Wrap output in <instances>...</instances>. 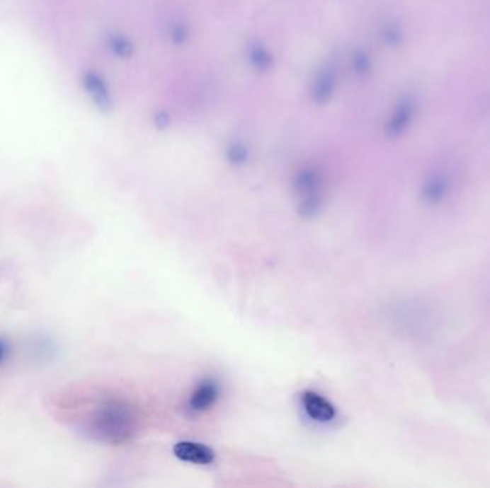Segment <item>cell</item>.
<instances>
[{"instance_id": "obj_1", "label": "cell", "mask_w": 490, "mask_h": 488, "mask_svg": "<svg viewBox=\"0 0 490 488\" xmlns=\"http://www.w3.org/2000/svg\"><path fill=\"white\" fill-rule=\"evenodd\" d=\"M47 408L59 422L105 444L130 441L139 426V417L132 404L82 387L56 391L49 397Z\"/></svg>"}, {"instance_id": "obj_2", "label": "cell", "mask_w": 490, "mask_h": 488, "mask_svg": "<svg viewBox=\"0 0 490 488\" xmlns=\"http://www.w3.org/2000/svg\"><path fill=\"white\" fill-rule=\"evenodd\" d=\"M301 407L313 421L327 424L336 419L337 409L331 401L313 390H305L300 397Z\"/></svg>"}, {"instance_id": "obj_3", "label": "cell", "mask_w": 490, "mask_h": 488, "mask_svg": "<svg viewBox=\"0 0 490 488\" xmlns=\"http://www.w3.org/2000/svg\"><path fill=\"white\" fill-rule=\"evenodd\" d=\"M221 387L215 378L201 380L190 394L187 407L194 414H203L211 409L218 401Z\"/></svg>"}, {"instance_id": "obj_4", "label": "cell", "mask_w": 490, "mask_h": 488, "mask_svg": "<svg viewBox=\"0 0 490 488\" xmlns=\"http://www.w3.org/2000/svg\"><path fill=\"white\" fill-rule=\"evenodd\" d=\"M173 455L182 463L195 465H211L215 461V451L197 441H179L172 448Z\"/></svg>"}, {"instance_id": "obj_5", "label": "cell", "mask_w": 490, "mask_h": 488, "mask_svg": "<svg viewBox=\"0 0 490 488\" xmlns=\"http://www.w3.org/2000/svg\"><path fill=\"white\" fill-rule=\"evenodd\" d=\"M82 83H84L86 93L93 99V102L96 105H99L102 108L108 106V102H109L108 91H106V86H105V83L99 75H96L93 72H88L84 75Z\"/></svg>"}, {"instance_id": "obj_6", "label": "cell", "mask_w": 490, "mask_h": 488, "mask_svg": "<svg viewBox=\"0 0 490 488\" xmlns=\"http://www.w3.org/2000/svg\"><path fill=\"white\" fill-rule=\"evenodd\" d=\"M9 349H11L9 342L5 341V339H0V365H2L6 361Z\"/></svg>"}]
</instances>
